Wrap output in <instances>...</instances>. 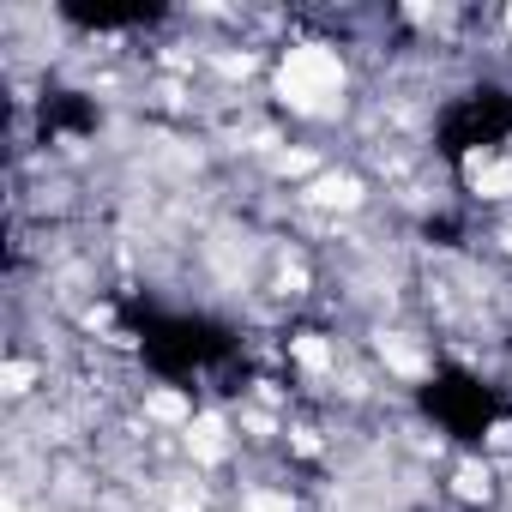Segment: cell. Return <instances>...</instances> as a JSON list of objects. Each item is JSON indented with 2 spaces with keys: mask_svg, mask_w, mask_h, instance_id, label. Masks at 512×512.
I'll list each match as a JSON object with an SVG mask.
<instances>
[{
  "mask_svg": "<svg viewBox=\"0 0 512 512\" xmlns=\"http://www.w3.org/2000/svg\"><path fill=\"white\" fill-rule=\"evenodd\" d=\"M488 253H494V260H500V266L512 272V211L488 223Z\"/></svg>",
  "mask_w": 512,
  "mask_h": 512,
  "instance_id": "cell-6",
  "label": "cell"
},
{
  "mask_svg": "<svg viewBox=\"0 0 512 512\" xmlns=\"http://www.w3.org/2000/svg\"><path fill=\"white\" fill-rule=\"evenodd\" d=\"M266 103L290 127H314V133L338 127L344 133L362 109V61L350 55V43L338 31H326V25H314V13H302V31L272 55Z\"/></svg>",
  "mask_w": 512,
  "mask_h": 512,
  "instance_id": "cell-1",
  "label": "cell"
},
{
  "mask_svg": "<svg viewBox=\"0 0 512 512\" xmlns=\"http://www.w3.org/2000/svg\"><path fill=\"white\" fill-rule=\"evenodd\" d=\"M133 410H139V422L151 428V434H181L193 416H199V398L187 392V386H169V380H151V386H139V398H133Z\"/></svg>",
  "mask_w": 512,
  "mask_h": 512,
  "instance_id": "cell-5",
  "label": "cell"
},
{
  "mask_svg": "<svg viewBox=\"0 0 512 512\" xmlns=\"http://www.w3.org/2000/svg\"><path fill=\"white\" fill-rule=\"evenodd\" d=\"M374 199H380V187H374V175L356 157H332L308 187L290 193V205L302 217H314V223H356V217L374 211Z\"/></svg>",
  "mask_w": 512,
  "mask_h": 512,
  "instance_id": "cell-2",
  "label": "cell"
},
{
  "mask_svg": "<svg viewBox=\"0 0 512 512\" xmlns=\"http://www.w3.org/2000/svg\"><path fill=\"white\" fill-rule=\"evenodd\" d=\"M440 494H446L458 512H500V506H506V476H500L494 458H482V452L470 446V452H458V458L446 464Z\"/></svg>",
  "mask_w": 512,
  "mask_h": 512,
  "instance_id": "cell-4",
  "label": "cell"
},
{
  "mask_svg": "<svg viewBox=\"0 0 512 512\" xmlns=\"http://www.w3.org/2000/svg\"><path fill=\"white\" fill-rule=\"evenodd\" d=\"M362 356L380 368L386 386H428L434 368H440V350L422 326L410 320H368V338H362Z\"/></svg>",
  "mask_w": 512,
  "mask_h": 512,
  "instance_id": "cell-3",
  "label": "cell"
}]
</instances>
